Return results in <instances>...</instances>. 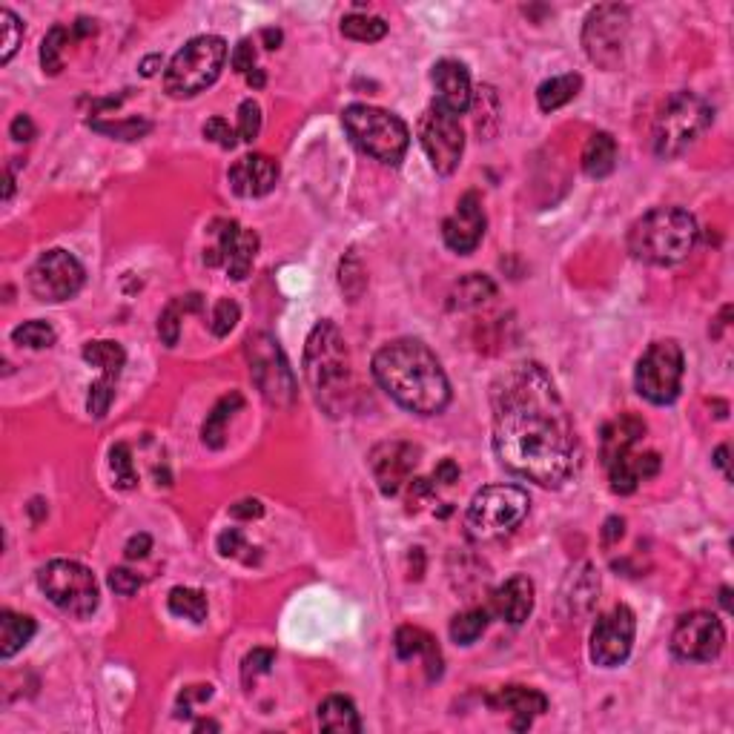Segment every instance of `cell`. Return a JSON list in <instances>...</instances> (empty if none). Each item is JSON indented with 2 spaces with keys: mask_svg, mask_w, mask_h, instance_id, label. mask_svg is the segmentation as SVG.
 Segmentation results:
<instances>
[{
  "mask_svg": "<svg viewBox=\"0 0 734 734\" xmlns=\"http://www.w3.org/2000/svg\"><path fill=\"white\" fill-rule=\"evenodd\" d=\"M419 141L439 175H451L459 167L465 152V132L459 124V115L442 109L439 104H431L428 112L419 118Z\"/></svg>",
  "mask_w": 734,
  "mask_h": 734,
  "instance_id": "cell-13",
  "label": "cell"
},
{
  "mask_svg": "<svg viewBox=\"0 0 734 734\" xmlns=\"http://www.w3.org/2000/svg\"><path fill=\"white\" fill-rule=\"evenodd\" d=\"M373 376L396 405L436 416L451 402V382L433 350L419 339H396L373 356Z\"/></svg>",
  "mask_w": 734,
  "mask_h": 734,
  "instance_id": "cell-2",
  "label": "cell"
},
{
  "mask_svg": "<svg viewBox=\"0 0 734 734\" xmlns=\"http://www.w3.org/2000/svg\"><path fill=\"white\" fill-rule=\"evenodd\" d=\"M115 382H118V376H109V373H101V379L98 382H92V388H89V396H87V411L95 416V419H104L109 411V405H112V399H115Z\"/></svg>",
  "mask_w": 734,
  "mask_h": 734,
  "instance_id": "cell-44",
  "label": "cell"
},
{
  "mask_svg": "<svg viewBox=\"0 0 734 734\" xmlns=\"http://www.w3.org/2000/svg\"><path fill=\"white\" fill-rule=\"evenodd\" d=\"M238 319H241V307H238L233 299H221V302H216L213 316H210V330H213V336H218V339L230 336V330L236 327Z\"/></svg>",
  "mask_w": 734,
  "mask_h": 734,
  "instance_id": "cell-46",
  "label": "cell"
},
{
  "mask_svg": "<svg viewBox=\"0 0 734 734\" xmlns=\"http://www.w3.org/2000/svg\"><path fill=\"white\" fill-rule=\"evenodd\" d=\"M304 376L316 393V402L330 416H342L350 396V353L339 327L333 322H319L304 345Z\"/></svg>",
  "mask_w": 734,
  "mask_h": 734,
  "instance_id": "cell-3",
  "label": "cell"
},
{
  "mask_svg": "<svg viewBox=\"0 0 734 734\" xmlns=\"http://www.w3.org/2000/svg\"><path fill=\"white\" fill-rule=\"evenodd\" d=\"M261 132V107L256 101H244L238 107V138L253 144Z\"/></svg>",
  "mask_w": 734,
  "mask_h": 734,
  "instance_id": "cell-48",
  "label": "cell"
},
{
  "mask_svg": "<svg viewBox=\"0 0 734 734\" xmlns=\"http://www.w3.org/2000/svg\"><path fill=\"white\" fill-rule=\"evenodd\" d=\"M393 648L399 660H413V657H425V669H428V680H439L442 677V651L436 646L431 634L425 628L402 626L393 637Z\"/></svg>",
  "mask_w": 734,
  "mask_h": 734,
  "instance_id": "cell-25",
  "label": "cell"
},
{
  "mask_svg": "<svg viewBox=\"0 0 734 734\" xmlns=\"http://www.w3.org/2000/svg\"><path fill=\"white\" fill-rule=\"evenodd\" d=\"M230 64L236 69L238 75H250L253 69H256V44L250 41V38H244V41H238V46L233 49V58H230Z\"/></svg>",
  "mask_w": 734,
  "mask_h": 734,
  "instance_id": "cell-52",
  "label": "cell"
},
{
  "mask_svg": "<svg viewBox=\"0 0 734 734\" xmlns=\"http://www.w3.org/2000/svg\"><path fill=\"white\" fill-rule=\"evenodd\" d=\"M494 281L488 276H479V273H471L468 279H462L454 287L451 293V310H474L479 304H485L491 296H494Z\"/></svg>",
  "mask_w": 734,
  "mask_h": 734,
  "instance_id": "cell-34",
  "label": "cell"
},
{
  "mask_svg": "<svg viewBox=\"0 0 734 734\" xmlns=\"http://www.w3.org/2000/svg\"><path fill=\"white\" fill-rule=\"evenodd\" d=\"M35 620L26 614H15V611H0V657L9 660L21 651L32 637H35Z\"/></svg>",
  "mask_w": 734,
  "mask_h": 734,
  "instance_id": "cell-30",
  "label": "cell"
},
{
  "mask_svg": "<svg viewBox=\"0 0 734 734\" xmlns=\"http://www.w3.org/2000/svg\"><path fill=\"white\" fill-rule=\"evenodd\" d=\"M161 64H164V61H161V55H150V58H144V64H141V75H144V78H152V75L158 72V66Z\"/></svg>",
  "mask_w": 734,
  "mask_h": 734,
  "instance_id": "cell-59",
  "label": "cell"
},
{
  "mask_svg": "<svg viewBox=\"0 0 734 734\" xmlns=\"http://www.w3.org/2000/svg\"><path fill=\"white\" fill-rule=\"evenodd\" d=\"M55 339H58V333L52 330V324L41 322V319H35V322H23L21 327L12 330V342L21 347H29V350L52 347L55 345Z\"/></svg>",
  "mask_w": 734,
  "mask_h": 734,
  "instance_id": "cell-40",
  "label": "cell"
},
{
  "mask_svg": "<svg viewBox=\"0 0 734 734\" xmlns=\"http://www.w3.org/2000/svg\"><path fill=\"white\" fill-rule=\"evenodd\" d=\"M109 465H112V474H115V485L121 491H132L138 485V476H135V468H132V451L127 442H118L112 445L109 451Z\"/></svg>",
  "mask_w": 734,
  "mask_h": 734,
  "instance_id": "cell-41",
  "label": "cell"
},
{
  "mask_svg": "<svg viewBox=\"0 0 734 734\" xmlns=\"http://www.w3.org/2000/svg\"><path fill=\"white\" fill-rule=\"evenodd\" d=\"M273 663H276V654L270 648H253L244 657V663H241V680H244V686H250L256 677L267 674V671L273 669Z\"/></svg>",
  "mask_w": 734,
  "mask_h": 734,
  "instance_id": "cell-47",
  "label": "cell"
},
{
  "mask_svg": "<svg viewBox=\"0 0 734 734\" xmlns=\"http://www.w3.org/2000/svg\"><path fill=\"white\" fill-rule=\"evenodd\" d=\"M72 32H75L78 38H84V35H92V32H95V21H87V18H81V21L72 26Z\"/></svg>",
  "mask_w": 734,
  "mask_h": 734,
  "instance_id": "cell-61",
  "label": "cell"
},
{
  "mask_svg": "<svg viewBox=\"0 0 734 734\" xmlns=\"http://www.w3.org/2000/svg\"><path fill=\"white\" fill-rule=\"evenodd\" d=\"M611 491L614 494H634L643 479L660 474V456L657 454H623L611 462H605Z\"/></svg>",
  "mask_w": 734,
  "mask_h": 734,
  "instance_id": "cell-24",
  "label": "cell"
},
{
  "mask_svg": "<svg viewBox=\"0 0 734 734\" xmlns=\"http://www.w3.org/2000/svg\"><path fill=\"white\" fill-rule=\"evenodd\" d=\"M261 38H264L267 49H279V44H281L279 29H264V32H261Z\"/></svg>",
  "mask_w": 734,
  "mask_h": 734,
  "instance_id": "cell-60",
  "label": "cell"
},
{
  "mask_svg": "<svg viewBox=\"0 0 734 734\" xmlns=\"http://www.w3.org/2000/svg\"><path fill=\"white\" fill-rule=\"evenodd\" d=\"M488 706L494 712L514 714V729H528L534 717L548 712V697L537 689L508 686V689H499L494 697H488Z\"/></svg>",
  "mask_w": 734,
  "mask_h": 734,
  "instance_id": "cell-23",
  "label": "cell"
},
{
  "mask_svg": "<svg viewBox=\"0 0 734 734\" xmlns=\"http://www.w3.org/2000/svg\"><path fill=\"white\" fill-rule=\"evenodd\" d=\"M38 585L49 597V603L58 605L61 611L72 614V617H92L101 591H98V580L89 571L87 565L75 560H52L46 562L38 571Z\"/></svg>",
  "mask_w": 734,
  "mask_h": 734,
  "instance_id": "cell-9",
  "label": "cell"
},
{
  "mask_svg": "<svg viewBox=\"0 0 734 734\" xmlns=\"http://www.w3.org/2000/svg\"><path fill=\"white\" fill-rule=\"evenodd\" d=\"M631 12L620 3H603L588 12L583 26V46L591 64L600 69H617L623 64Z\"/></svg>",
  "mask_w": 734,
  "mask_h": 734,
  "instance_id": "cell-12",
  "label": "cell"
},
{
  "mask_svg": "<svg viewBox=\"0 0 734 734\" xmlns=\"http://www.w3.org/2000/svg\"><path fill=\"white\" fill-rule=\"evenodd\" d=\"M531 497L517 485H488L482 488L465 514V525L476 540H494L514 531L528 517Z\"/></svg>",
  "mask_w": 734,
  "mask_h": 734,
  "instance_id": "cell-8",
  "label": "cell"
},
{
  "mask_svg": "<svg viewBox=\"0 0 734 734\" xmlns=\"http://www.w3.org/2000/svg\"><path fill=\"white\" fill-rule=\"evenodd\" d=\"M485 236V213H482V201L476 193H465L459 198L456 210L445 218L442 224V238L445 244L459 253V256H468L474 253L476 244Z\"/></svg>",
  "mask_w": 734,
  "mask_h": 734,
  "instance_id": "cell-19",
  "label": "cell"
},
{
  "mask_svg": "<svg viewBox=\"0 0 734 734\" xmlns=\"http://www.w3.org/2000/svg\"><path fill=\"white\" fill-rule=\"evenodd\" d=\"M9 135H12L18 144L32 141V138H35V124H32V118H29V115H18V118L12 121V127H9Z\"/></svg>",
  "mask_w": 734,
  "mask_h": 734,
  "instance_id": "cell-53",
  "label": "cell"
},
{
  "mask_svg": "<svg viewBox=\"0 0 734 734\" xmlns=\"http://www.w3.org/2000/svg\"><path fill=\"white\" fill-rule=\"evenodd\" d=\"M167 605L175 617H184V620H193V623H204L207 620V597L195 588H184L178 585L170 591Z\"/></svg>",
  "mask_w": 734,
  "mask_h": 734,
  "instance_id": "cell-36",
  "label": "cell"
},
{
  "mask_svg": "<svg viewBox=\"0 0 734 734\" xmlns=\"http://www.w3.org/2000/svg\"><path fill=\"white\" fill-rule=\"evenodd\" d=\"M342 124L350 132L353 144L370 158L388 164V167H399L408 144H411V130L408 124L393 115L388 109L367 107V104H353L345 109Z\"/></svg>",
  "mask_w": 734,
  "mask_h": 734,
  "instance_id": "cell-6",
  "label": "cell"
},
{
  "mask_svg": "<svg viewBox=\"0 0 734 734\" xmlns=\"http://www.w3.org/2000/svg\"><path fill=\"white\" fill-rule=\"evenodd\" d=\"M729 597H732V591H729V588H723V591H720V603H723V608H726V611H732V603H729Z\"/></svg>",
  "mask_w": 734,
  "mask_h": 734,
  "instance_id": "cell-64",
  "label": "cell"
},
{
  "mask_svg": "<svg viewBox=\"0 0 734 734\" xmlns=\"http://www.w3.org/2000/svg\"><path fill=\"white\" fill-rule=\"evenodd\" d=\"M244 353L250 362V376L261 390V396L276 405L287 408L296 402V376L293 367L284 359L279 342L270 333H253L244 342Z\"/></svg>",
  "mask_w": 734,
  "mask_h": 734,
  "instance_id": "cell-10",
  "label": "cell"
},
{
  "mask_svg": "<svg viewBox=\"0 0 734 734\" xmlns=\"http://www.w3.org/2000/svg\"><path fill=\"white\" fill-rule=\"evenodd\" d=\"M339 284H342V290H345V296L350 302H356V299L365 293L367 287L365 270H362V261H359L356 253H350V256L342 259V264H339Z\"/></svg>",
  "mask_w": 734,
  "mask_h": 734,
  "instance_id": "cell-43",
  "label": "cell"
},
{
  "mask_svg": "<svg viewBox=\"0 0 734 734\" xmlns=\"http://www.w3.org/2000/svg\"><path fill=\"white\" fill-rule=\"evenodd\" d=\"M109 588L115 594H121V597H130V594H135L141 588V577L135 571H130V568H112L109 571Z\"/></svg>",
  "mask_w": 734,
  "mask_h": 734,
  "instance_id": "cell-51",
  "label": "cell"
},
{
  "mask_svg": "<svg viewBox=\"0 0 734 734\" xmlns=\"http://www.w3.org/2000/svg\"><path fill=\"white\" fill-rule=\"evenodd\" d=\"M416 465H419V448L411 442H385L376 445L370 454V471L385 497H396L411 482Z\"/></svg>",
  "mask_w": 734,
  "mask_h": 734,
  "instance_id": "cell-18",
  "label": "cell"
},
{
  "mask_svg": "<svg viewBox=\"0 0 734 734\" xmlns=\"http://www.w3.org/2000/svg\"><path fill=\"white\" fill-rule=\"evenodd\" d=\"M264 81H267V75H264L261 69H253V72L247 75V84H250V87L261 89V87H264Z\"/></svg>",
  "mask_w": 734,
  "mask_h": 734,
  "instance_id": "cell-63",
  "label": "cell"
},
{
  "mask_svg": "<svg viewBox=\"0 0 734 734\" xmlns=\"http://www.w3.org/2000/svg\"><path fill=\"white\" fill-rule=\"evenodd\" d=\"M646 433V422L637 416H620L603 428V462L628 454L634 442Z\"/></svg>",
  "mask_w": 734,
  "mask_h": 734,
  "instance_id": "cell-26",
  "label": "cell"
},
{
  "mask_svg": "<svg viewBox=\"0 0 734 734\" xmlns=\"http://www.w3.org/2000/svg\"><path fill=\"white\" fill-rule=\"evenodd\" d=\"M623 534H626V522L620 517H608L603 525V542L605 545H614V542L623 540Z\"/></svg>",
  "mask_w": 734,
  "mask_h": 734,
  "instance_id": "cell-57",
  "label": "cell"
},
{
  "mask_svg": "<svg viewBox=\"0 0 734 734\" xmlns=\"http://www.w3.org/2000/svg\"><path fill=\"white\" fill-rule=\"evenodd\" d=\"M686 359L674 339L648 345L634 370V388L651 405H671L680 396Z\"/></svg>",
  "mask_w": 734,
  "mask_h": 734,
  "instance_id": "cell-11",
  "label": "cell"
},
{
  "mask_svg": "<svg viewBox=\"0 0 734 734\" xmlns=\"http://www.w3.org/2000/svg\"><path fill=\"white\" fill-rule=\"evenodd\" d=\"M697 221L680 207H657L637 218L628 230V253L654 267H671L689 259L697 244Z\"/></svg>",
  "mask_w": 734,
  "mask_h": 734,
  "instance_id": "cell-4",
  "label": "cell"
},
{
  "mask_svg": "<svg viewBox=\"0 0 734 734\" xmlns=\"http://www.w3.org/2000/svg\"><path fill=\"white\" fill-rule=\"evenodd\" d=\"M433 89H436V101L442 109L462 115L465 109L474 104V87H471V72L462 61L445 58L439 64H433L431 72Z\"/></svg>",
  "mask_w": 734,
  "mask_h": 734,
  "instance_id": "cell-20",
  "label": "cell"
},
{
  "mask_svg": "<svg viewBox=\"0 0 734 734\" xmlns=\"http://www.w3.org/2000/svg\"><path fill=\"white\" fill-rule=\"evenodd\" d=\"M319 726H322L324 732H339V734L362 732V720H359V712H356L353 700H347L342 694L327 697L322 706H319Z\"/></svg>",
  "mask_w": 734,
  "mask_h": 734,
  "instance_id": "cell-28",
  "label": "cell"
},
{
  "mask_svg": "<svg viewBox=\"0 0 734 734\" xmlns=\"http://www.w3.org/2000/svg\"><path fill=\"white\" fill-rule=\"evenodd\" d=\"M213 233H218V244L204 253V261L210 267L224 264L230 279H247L256 253H259V236L253 230H241L238 221H224L221 230H213Z\"/></svg>",
  "mask_w": 734,
  "mask_h": 734,
  "instance_id": "cell-17",
  "label": "cell"
},
{
  "mask_svg": "<svg viewBox=\"0 0 734 734\" xmlns=\"http://www.w3.org/2000/svg\"><path fill=\"white\" fill-rule=\"evenodd\" d=\"M714 465L723 468V474L732 479V471H729V448H726V445H720V448L714 451Z\"/></svg>",
  "mask_w": 734,
  "mask_h": 734,
  "instance_id": "cell-58",
  "label": "cell"
},
{
  "mask_svg": "<svg viewBox=\"0 0 734 734\" xmlns=\"http://www.w3.org/2000/svg\"><path fill=\"white\" fill-rule=\"evenodd\" d=\"M0 32H3V41H0V61L9 64L12 55L18 52V46H21L23 41V23L12 9H0Z\"/></svg>",
  "mask_w": 734,
  "mask_h": 734,
  "instance_id": "cell-42",
  "label": "cell"
},
{
  "mask_svg": "<svg viewBox=\"0 0 734 734\" xmlns=\"http://www.w3.org/2000/svg\"><path fill=\"white\" fill-rule=\"evenodd\" d=\"M726 646V628L712 611H691L680 617L671 634V651L689 663H712Z\"/></svg>",
  "mask_w": 734,
  "mask_h": 734,
  "instance_id": "cell-15",
  "label": "cell"
},
{
  "mask_svg": "<svg viewBox=\"0 0 734 734\" xmlns=\"http://www.w3.org/2000/svg\"><path fill=\"white\" fill-rule=\"evenodd\" d=\"M583 173L588 178H605L617 167V141L608 132H594L583 150Z\"/></svg>",
  "mask_w": 734,
  "mask_h": 734,
  "instance_id": "cell-29",
  "label": "cell"
},
{
  "mask_svg": "<svg viewBox=\"0 0 734 734\" xmlns=\"http://www.w3.org/2000/svg\"><path fill=\"white\" fill-rule=\"evenodd\" d=\"M227 61V41L218 35L193 38L184 49H178L164 72V89L173 98H193L207 87H213Z\"/></svg>",
  "mask_w": 734,
  "mask_h": 734,
  "instance_id": "cell-7",
  "label": "cell"
},
{
  "mask_svg": "<svg viewBox=\"0 0 734 734\" xmlns=\"http://www.w3.org/2000/svg\"><path fill=\"white\" fill-rule=\"evenodd\" d=\"M241 405H244V396L238 390L221 396L216 405H213V411L207 413L204 428H201V439H204L207 448H213V451L224 448V442H227V422L233 419V413L241 411Z\"/></svg>",
  "mask_w": 734,
  "mask_h": 734,
  "instance_id": "cell-27",
  "label": "cell"
},
{
  "mask_svg": "<svg viewBox=\"0 0 734 734\" xmlns=\"http://www.w3.org/2000/svg\"><path fill=\"white\" fill-rule=\"evenodd\" d=\"M342 35L359 44H376L388 35V23L373 15H347L342 21Z\"/></svg>",
  "mask_w": 734,
  "mask_h": 734,
  "instance_id": "cell-38",
  "label": "cell"
},
{
  "mask_svg": "<svg viewBox=\"0 0 734 734\" xmlns=\"http://www.w3.org/2000/svg\"><path fill=\"white\" fill-rule=\"evenodd\" d=\"M597 594H600V577L594 574L591 565H583L574 577H568L565 591H562V600L574 605V614H585V611H591Z\"/></svg>",
  "mask_w": 734,
  "mask_h": 734,
  "instance_id": "cell-33",
  "label": "cell"
},
{
  "mask_svg": "<svg viewBox=\"0 0 734 734\" xmlns=\"http://www.w3.org/2000/svg\"><path fill=\"white\" fill-rule=\"evenodd\" d=\"M204 138H210L213 144H218L221 150H233L236 147V130L224 121V118H210L204 124Z\"/></svg>",
  "mask_w": 734,
  "mask_h": 734,
  "instance_id": "cell-50",
  "label": "cell"
},
{
  "mask_svg": "<svg viewBox=\"0 0 734 734\" xmlns=\"http://www.w3.org/2000/svg\"><path fill=\"white\" fill-rule=\"evenodd\" d=\"M583 89V78L577 72H568V75H557V78H548L542 81L537 89V104L542 112H554V109L565 107L577 98V92Z\"/></svg>",
  "mask_w": 734,
  "mask_h": 734,
  "instance_id": "cell-31",
  "label": "cell"
},
{
  "mask_svg": "<svg viewBox=\"0 0 734 734\" xmlns=\"http://www.w3.org/2000/svg\"><path fill=\"white\" fill-rule=\"evenodd\" d=\"M87 273L84 264L66 250H46L29 270V290L38 302L58 304L78 296Z\"/></svg>",
  "mask_w": 734,
  "mask_h": 734,
  "instance_id": "cell-14",
  "label": "cell"
},
{
  "mask_svg": "<svg viewBox=\"0 0 734 734\" xmlns=\"http://www.w3.org/2000/svg\"><path fill=\"white\" fill-rule=\"evenodd\" d=\"M89 127L95 132H104V135H112V138H121V141H135L141 135H147L152 130L150 121L144 118H127V121H115V124H107V121H89Z\"/></svg>",
  "mask_w": 734,
  "mask_h": 734,
  "instance_id": "cell-45",
  "label": "cell"
},
{
  "mask_svg": "<svg viewBox=\"0 0 734 734\" xmlns=\"http://www.w3.org/2000/svg\"><path fill=\"white\" fill-rule=\"evenodd\" d=\"M714 109L694 92H674L654 118L651 147L660 158H677L712 127Z\"/></svg>",
  "mask_w": 734,
  "mask_h": 734,
  "instance_id": "cell-5",
  "label": "cell"
},
{
  "mask_svg": "<svg viewBox=\"0 0 734 734\" xmlns=\"http://www.w3.org/2000/svg\"><path fill=\"white\" fill-rule=\"evenodd\" d=\"M488 620H491V614L485 608H471L465 614H456L454 623H451V640L456 646H471L485 634Z\"/></svg>",
  "mask_w": 734,
  "mask_h": 734,
  "instance_id": "cell-37",
  "label": "cell"
},
{
  "mask_svg": "<svg viewBox=\"0 0 734 734\" xmlns=\"http://www.w3.org/2000/svg\"><path fill=\"white\" fill-rule=\"evenodd\" d=\"M637 634V617L628 605H614L594 623L591 631V660L603 669L626 663Z\"/></svg>",
  "mask_w": 734,
  "mask_h": 734,
  "instance_id": "cell-16",
  "label": "cell"
},
{
  "mask_svg": "<svg viewBox=\"0 0 734 734\" xmlns=\"http://www.w3.org/2000/svg\"><path fill=\"white\" fill-rule=\"evenodd\" d=\"M12 193H15V178H12L9 170H6V175H3V201H9Z\"/></svg>",
  "mask_w": 734,
  "mask_h": 734,
  "instance_id": "cell-62",
  "label": "cell"
},
{
  "mask_svg": "<svg viewBox=\"0 0 734 734\" xmlns=\"http://www.w3.org/2000/svg\"><path fill=\"white\" fill-rule=\"evenodd\" d=\"M491 605H494V614L499 620H505L508 626H522L534 611V583L525 574L505 580L494 591Z\"/></svg>",
  "mask_w": 734,
  "mask_h": 734,
  "instance_id": "cell-22",
  "label": "cell"
},
{
  "mask_svg": "<svg viewBox=\"0 0 734 734\" xmlns=\"http://www.w3.org/2000/svg\"><path fill=\"white\" fill-rule=\"evenodd\" d=\"M216 545H218V554H221V557H241L244 562H247L244 551H253L238 528H224V531L218 534Z\"/></svg>",
  "mask_w": 734,
  "mask_h": 734,
  "instance_id": "cell-49",
  "label": "cell"
},
{
  "mask_svg": "<svg viewBox=\"0 0 734 734\" xmlns=\"http://www.w3.org/2000/svg\"><path fill=\"white\" fill-rule=\"evenodd\" d=\"M84 359L92 367H101V373L121 376V370L127 365V350L118 342H87L84 345Z\"/></svg>",
  "mask_w": 734,
  "mask_h": 734,
  "instance_id": "cell-35",
  "label": "cell"
},
{
  "mask_svg": "<svg viewBox=\"0 0 734 734\" xmlns=\"http://www.w3.org/2000/svg\"><path fill=\"white\" fill-rule=\"evenodd\" d=\"M230 514L236 519H259L264 514V505H261L259 499H241V502H236L230 508Z\"/></svg>",
  "mask_w": 734,
  "mask_h": 734,
  "instance_id": "cell-55",
  "label": "cell"
},
{
  "mask_svg": "<svg viewBox=\"0 0 734 734\" xmlns=\"http://www.w3.org/2000/svg\"><path fill=\"white\" fill-rule=\"evenodd\" d=\"M433 479L442 482V485H454L456 479H459V465H456L454 459H442L436 465V471H433Z\"/></svg>",
  "mask_w": 734,
  "mask_h": 734,
  "instance_id": "cell-56",
  "label": "cell"
},
{
  "mask_svg": "<svg viewBox=\"0 0 734 734\" xmlns=\"http://www.w3.org/2000/svg\"><path fill=\"white\" fill-rule=\"evenodd\" d=\"M152 548V537L150 534H135L130 542H127V560H144L150 554Z\"/></svg>",
  "mask_w": 734,
  "mask_h": 734,
  "instance_id": "cell-54",
  "label": "cell"
},
{
  "mask_svg": "<svg viewBox=\"0 0 734 734\" xmlns=\"http://www.w3.org/2000/svg\"><path fill=\"white\" fill-rule=\"evenodd\" d=\"M233 193L241 195V198H261L267 195L276 181H279V164L264 155V152H253V155H244L238 158L236 164L230 167V175H227Z\"/></svg>",
  "mask_w": 734,
  "mask_h": 734,
  "instance_id": "cell-21",
  "label": "cell"
},
{
  "mask_svg": "<svg viewBox=\"0 0 734 734\" xmlns=\"http://www.w3.org/2000/svg\"><path fill=\"white\" fill-rule=\"evenodd\" d=\"M69 44V29L66 26H52L46 32L44 44H41V66L46 75H58L64 69V49Z\"/></svg>",
  "mask_w": 734,
  "mask_h": 734,
  "instance_id": "cell-39",
  "label": "cell"
},
{
  "mask_svg": "<svg viewBox=\"0 0 734 734\" xmlns=\"http://www.w3.org/2000/svg\"><path fill=\"white\" fill-rule=\"evenodd\" d=\"M494 451L499 462L542 488H560L577 468V433L548 370L511 367L494 388Z\"/></svg>",
  "mask_w": 734,
  "mask_h": 734,
  "instance_id": "cell-1",
  "label": "cell"
},
{
  "mask_svg": "<svg viewBox=\"0 0 734 734\" xmlns=\"http://www.w3.org/2000/svg\"><path fill=\"white\" fill-rule=\"evenodd\" d=\"M204 307L201 296L198 293H190V296H178L173 302L167 304L158 316V336L167 347L178 345V336H181V316L184 313H198Z\"/></svg>",
  "mask_w": 734,
  "mask_h": 734,
  "instance_id": "cell-32",
  "label": "cell"
}]
</instances>
